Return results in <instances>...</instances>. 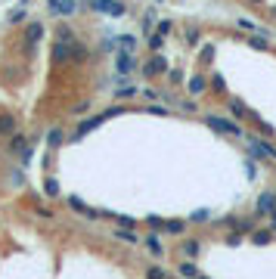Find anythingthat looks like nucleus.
<instances>
[{
    "label": "nucleus",
    "instance_id": "nucleus-1",
    "mask_svg": "<svg viewBox=\"0 0 276 279\" xmlns=\"http://www.w3.org/2000/svg\"><path fill=\"white\" fill-rule=\"evenodd\" d=\"M205 124L217 133H223V137H245L239 128V121H230V118H221V115H205Z\"/></svg>",
    "mask_w": 276,
    "mask_h": 279
},
{
    "label": "nucleus",
    "instance_id": "nucleus-2",
    "mask_svg": "<svg viewBox=\"0 0 276 279\" xmlns=\"http://www.w3.org/2000/svg\"><path fill=\"white\" fill-rule=\"evenodd\" d=\"M115 115H121V109H118V106L106 109L103 115H93V118H87V121H81V124H78V130L72 133V140H81V137H84V133H90L93 128H99V124H103V121H109V118H115Z\"/></svg>",
    "mask_w": 276,
    "mask_h": 279
},
{
    "label": "nucleus",
    "instance_id": "nucleus-3",
    "mask_svg": "<svg viewBox=\"0 0 276 279\" xmlns=\"http://www.w3.org/2000/svg\"><path fill=\"white\" fill-rule=\"evenodd\" d=\"M87 6L93 13L112 16V19H121V16H124V3H121V0H87Z\"/></svg>",
    "mask_w": 276,
    "mask_h": 279
},
{
    "label": "nucleus",
    "instance_id": "nucleus-4",
    "mask_svg": "<svg viewBox=\"0 0 276 279\" xmlns=\"http://www.w3.org/2000/svg\"><path fill=\"white\" fill-rule=\"evenodd\" d=\"M273 208H276V192H273V189L261 192V196H258V202H255V221H258V217H270Z\"/></svg>",
    "mask_w": 276,
    "mask_h": 279
},
{
    "label": "nucleus",
    "instance_id": "nucleus-5",
    "mask_svg": "<svg viewBox=\"0 0 276 279\" xmlns=\"http://www.w3.org/2000/svg\"><path fill=\"white\" fill-rule=\"evenodd\" d=\"M69 208H72V211H78V214L84 217V221H99V217H103V211L90 208L87 202H81L78 196H69Z\"/></svg>",
    "mask_w": 276,
    "mask_h": 279
},
{
    "label": "nucleus",
    "instance_id": "nucleus-6",
    "mask_svg": "<svg viewBox=\"0 0 276 279\" xmlns=\"http://www.w3.org/2000/svg\"><path fill=\"white\" fill-rule=\"evenodd\" d=\"M115 69H118L121 78H124V74H133V72H137V59H133V53L118 50V56H115Z\"/></svg>",
    "mask_w": 276,
    "mask_h": 279
},
{
    "label": "nucleus",
    "instance_id": "nucleus-7",
    "mask_svg": "<svg viewBox=\"0 0 276 279\" xmlns=\"http://www.w3.org/2000/svg\"><path fill=\"white\" fill-rule=\"evenodd\" d=\"M50 10H53V16H72V13H78V0H53V3H47Z\"/></svg>",
    "mask_w": 276,
    "mask_h": 279
},
{
    "label": "nucleus",
    "instance_id": "nucleus-8",
    "mask_svg": "<svg viewBox=\"0 0 276 279\" xmlns=\"http://www.w3.org/2000/svg\"><path fill=\"white\" fill-rule=\"evenodd\" d=\"M165 72H168V62H165L162 56H152V59L143 65V74H146V78H155V74H165Z\"/></svg>",
    "mask_w": 276,
    "mask_h": 279
},
{
    "label": "nucleus",
    "instance_id": "nucleus-9",
    "mask_svg": "<svg viewBox=\"0 0 276 279\" xmlns=\"http://www.w3.org/2000/svg\"><path fill=\"white\" fill-rule=\"evenodd\" d=\"M180 251H183L189 260H196V255L202 251V242H199V239H183V242H180Z\"/></svg>",
    "mask_w": 276,
    "mask_h": 279
},
{
    "label": "nucleus",
    "instance_id": "nucleus-10",
    "mask_svg": "<svg viewBox=\"0 0 276 279\" xmlns=\"http://www.w3.org/2000/svg\"><path fill=\"white\" fill-rule=\"evenodd\" d=\"M140 87H133L130 81H121L118 84V90H115V99H130V96H137Z\"/></svg>",
    "mask_w": 276,
    "mask_h": 279
},
{
    "label": "nucleus",
    "instance_id": "nucleus-11",
    "mask_svg": "<svg viewBox=\"0 0 276 279\" xmlns=\"http://www.w3.org/2000/svg\"><path fill=\"white\" fill-rule=\"evenodd\" d=\"M143 245L149 248V255H155V258H162V255H165V248H162V242H158V236H155V233H149L146 239H143Z\"/></svg>",
    "mask_w": 276,
    "mask_h": 279
},
{
    "label": "nucleus",
    "instance_id": "nucleus-12",
    "mask_svg": "<svg viewBox=\"0 0 276 279\" xmlns=\"http://www.w3.org/2000/svg\"><path fill=\"white\" fill-rule=\"evenodd\" d=\"M112 236H115V239H121V242H128V245H137L140 242V236L133 233V230H128V226H118Z\"/></svg>",
    "mask_w": 276,
    "mask_h": 279
},
{
    "label": "nucleus",
    "instance_id": "nucleus-13",
    "mask_svg": "<svg viewBox=\"0 0 276 279\" xmlns=\"http://www.w3.org/2000/svg\"><path fill=\"white\" fill-rule=\"evenodd\" d=\"M183 230H186V221H165L162 223V233H168V236H180Z\"/></svg>",
    "mask_w": 276,
    "mask_h": 279
},
{
    "label": "nucleus",
    "instance_id": "nucleus-14",
    "mask_svg": "<svg viewBox=\"0 0 276 279\" xmlns=\"http://www.w3.org/2000/svg\"><path fill=\"white\" fill-rule=\"evenodd\" d=\"M186 87H189V93H192V96H199V93H202V90L208 87V81L202 78V74H192V78L186 81Z\"/></svg>",
    "mask_w": 276,
    "mask_h": 279
},
{
    "label": "nucleus",
    "instance_id": "nucleus-15",
    "mask_svg": "<svg viewBox=\"0 0 276 279\" xmlns=\"http://www.w3.org/2000/svg\"><path fill=\"white\" fill-rule=\"evenodd\" d=\"M199 273H202V270L196 267V260H189V258H186V260L180 264V276H183V279H196Z\"/></svg>",
    "mask_w": 276,
    "mask_h": 279
},
{
    "label": "nucleus",
    "instance_id": "nucleus-16",
    "mask_svg": "<svg viewBox=\"0 0 276 279\" xmlns=\"http://www.w3.org/2000/svg\"><path fill=\"white\" fill-rule=\"evenodd\" d=\"M0 133H3V137H13L16 133V118L13 115H0Z\"/></svg>",
    "mask_w": 276,
    "mask_h": 279
},
{
    "label": "nucleus",
    "instance_id": "nucleus-17",
    "mask_svg": "<svg viewBox=\"0 0 276 279\" xmlns=\"http://www.w3.org/2000/svg\"><path fill=\"white\" fill-rule=\"evenodd\" d=\"M252 242H255V245L273 242V230H252Z\"/></svg>",
    "mask_w": 276,
    "mask_h": 279
},
{
    "label": "nucleus",
    "instance_id": "nucleus-18",
    "mask_svg": "<svg viewBox=\"0 0 276 279\" xmlns=\"http://www.w3.org/2000/svg\"><path fill=\"white\" fill-rule=\"evenodd\" d=\"M208 221H211V211L208 208H196L189 214V223H208Z\"/></svg>",
    "mask_w": 276,
    "mask_h": 279
},
{
    "label": "nucleus",
    "instance_id": "nucleus-19",
    "mask_svg": "<svg viewBox=\"0 0 276 279\" xmlns=\"http://www.w3.org/2000/svg\"><path fill=\"white\" fill-rule=\"evenodd\" d=\"M230 112L236 115L239 121H242V118H248V109H245V103H242V99H230Z\"/></svg>",
    "mask_w": 276,
    "mask_h": 279
},
{
    "label": "nucleus",
    "instance_id": "nucleus-20",
    "mask_svg": "<svg viewBox=\"0 0 276 279\" xmlns=\"http://www.w3.org/2000/svg\"><path fill=\"white\" fill-rule=\"evenodd\" d=\"M44 192L50 199H56V196H59V180H56V177H47V180H44Z\"/></svg>",
    "mask_w": 276,
    "mask_h": 279
},
{
    "label": "nucleus",
    "instance_id": "nucleus-21",
    "mask_svg": "<svg viewBox=\"0 0 276 279\" xmlns=\"http://www.w3.org/2000/svg\"><path fill=\"white\" fill-rule=\"evenodd\" d=\"M118 47L124 50V53H133V47H137V37H133V35H121V37H118Z\"/></svg>",
    "mask_w": 276,
    "mask_h": 279
},
{
    "label": "nucleus",
    "instance_id": "nucleus-22",
    "mask_svg": "<svg viewBox=\"0 0 276 279\" xmlns=\"http://www.w3.org/2000/svg\"><path fill=\"white\" fill-rule=\"evenodd\" d=\"M236 25H239V28H245V31H252V35L264 37V28H261V25H255V22H248V19H236Z\"/></svg>",
    "mask_w": 276,
    "mask_h": 279
},
{
    "label": "nucleus",
    "instance_id": "nucleus-23",
    "mask_svg": "<svg viewBox=\"0 0 276 279\" xmlns=\"http://www.w3.org/2000/svg\"><path fill=\"white\" fill-rule=\"evenodd\" d=\"M155 19H158V13H155V10H146V16H143V31H146V35H149V31H152Z\"/></svg>",
    "mask_w": 276,
    "mask_h": 279
},
{
    "label": "nucleus",
    "instance_id": "nucleus-24",
    "mask_svg": "<svg viewBox=\"0 0 276 279\" xmlns=\"http://www.w3.org/2000/svg\"><path fill=\"white\" fill-rule=\"evenodd\" d=\"M146 279H168V273H165L158 264H152V267H146Z\"/></svg>",
    "mask_w": 276,
    "mask_h": 279
},
{
    "label": "nucleus",
    "instance_id": "nucleus-25",
    "mask_svg": "<svg viewBox=\"0 0 276 279\" xmlns=\"http://www.w3.org/2000/svg\"><path fill=\"white\" fill-rule=\"evenodd\" d=\"M28 37H31V40H40V37H44V25H40V22H31V25H28Z\"/></svg>",
    "mask_w": 276,
    "mask_h": 279
},
{
    "label": "nucleus",
    "instance_id": "nucleus-26",
    "mask_svg": "<svg viewBox=\"0 0 276 279\" xmlns=\"http://www.w3.org/2000/svg\"><path fill=\"white\" fill-rule=\"evenodd\" d=\"M25 149V137H22V133H13V137H10V152H22Z\"/></svg>",
    "mask_w": 276,
    "mask_h": 279
},
{
    "label": "nucleus",
    "instance_id": "nucleus-27",
    "mask_svg": "<svg viewBox=\"0 0 276 279\" xmlns=\"http://www.w3.org/2000/svg\"><path fill=\"white\" fill-rule=\"evenodd\" d=\"M115 221H118V226H128V230H133V226H137V221H133V217H128V214H112Z\"/></svg>",
    "mask_w": 276,
    "mask_h": 279
},
{
    "label": "nucleus",
    "instance_id": "nucleus-28",
    "mask_svg": "<svg viewBox=\"0 0 276 279\" xmlns=\"http://www.w3.org/2000/svg\"><path fill=\"white\" fill-rule=\"evenodd\" d=\"M248 44H252L255 50H270V44H267V37H261V35H255V37H248Z\"/></svg>",
    "mask_w": 276,
    "mask_h": 279
},
{
    "label": "nucleus",
    "instance_id": "nucleus-29",
    "mask_svg": "<svg viewBox=\"0 0 276 279\" xmlns=\"http://www.w3.org/2000/svg\"><path fill=\"white\" fill-rule=\"evenodd\" d=\"M47 143H50V146H59V143H62V130H59V128H53V130L47 133Z\"/></svg>",
    "mask_w": 276,
    "mask_h": 279
},
{
    "label": "nucleus",
    "instance_id": "nucleus-30",
    "mask_svg": "<svg viewBox=\"0 0 276 279\" xmlns=\"http://www.w3.org/2000/svg\"><path fill=\"white\" fill-rule=\"evenodd\" d=\"M149 47H152L155 53H158V50L165 47V35H149Z\"/></svg>",
    "mask_w": 276,
    "mask_h": 279
},
{
    "label": "nucleus",
    "instance_id": "nucleus-31",
    "mask_svg": "<svg viewBox=\"0 0 276 279\" xmlns=\"http://www.w3.org/2000/svg\"><path fill=\"white\" fill-rule=\"evenodd\" d=\"M146 223H149V230H162V223H165V221H162L158 214H149V217H146Z\"/></svg>",
    "mask_w": 276,
    "mask_h": 279
},
{
    "label": "nucleus",
    "instance_id": "nucleus-32",
    "mask_svg": "<svg viewBox=\"0 0 276 279\" xmlns=\"http://www.w3.org/2000/svg\"><path fill=\"white\" fill-rule=\"evenodd\" d=\"M171 19H162V22H158V31H155V35H168V31H171Z\"/></svg>",
    "mask_w": 276,
    "mask_h": 279
},
{
    "label": "nucleus",
    "instance_id": "nucleus-33",
    "mask_svg": "<svg viewBox=\"0 0 276 279\" xmlns=\"http://www.w3.org/2000/svg\"><path fill=\"white\" fill-rule=\"evenodd\" d=\"M25 19V10H22V6H16V10L10 13V22H22Z\"/></svg>",
    "mask_w": 276,
    "mask_h": 279
},
{
    "label": "nucleus",
    "instance_id": "nucleus-34",
    "mask_svg": "<svg viewBox=\"0 0 276 279\" xmlns=\"http://www.w3.org/2000/svg\"><path fill=\"white\" fill-rule=\"evenodd\" d=\"M168 78H171L174 84H180V81H183V72H180V69H168Z\"/></svg>",
    "mask_w": 276,
    "mask_h": 279
},
{
    "label": "nucleus",
    "instance_id": "nucleus-35",
    "mask_svg": "<svg viewBox=\"0 0 276 279\" xmlns=\"http://www.w3.org/2000/svg\"><path fill=\"white\" fill-rule=\"evenodd\" d=\"M255 165H258L255 158H248V162H245V174H248V177H255V174H258V167H255Z\"/></svg>",
    "mask_w": 276,
    "mask_h": 279
},
{
    "label": "nucleus",
    "instance_id": "nucleus-36",
    "mask_svg": "<svg viewBox=\"0 0 276 279\" xmlns=\"http://www.w3.org/2000/svg\"><path fill=\"white\" fill-rule=\"evenodd\" d=\"M143 93H146V99H149V103H155V99L162 96V93H158V90H152V87H149V90H143Z\"/></svg>",
    "mask_w": 276,
    "mask_h": 279
},
{
    "label": "nucleus",
    "instance_id": "nucleus-37",
    "mask_svg": "<svg viewBox=\"0 0 276 279\" xmlns=\"http://www.w3.org/2000/svg\"><path fill=\"white\" fill-rule=\"evenodd\" d=\"M149 112H152V115H168V109H165V106H149Z\"/></svg>",
    "mask_w": 276,
    "mask_h": 279
},
{
    "label": "nucleus",
    "instance_id": "nucleus-38",
    "mask_svg": "<svg viewBox=\"0 0 276 279\" xmlns=\"http://www.w3.org/2000/svg\"><path fill=\"white\" fill-rule=\"evenodd\" d=\"M186 37H189V44H196V40H199V31H196V28H189V31H186Z\"/></svg>",
    "mask_w": 276,
    "mask_h": 279
},
{
    "label": "nucleus",
    "instance_id": "nucleus-39",
    "mask_svg": "<svg viewBox=\"0 0 276 279\" xmlns=\"http://www.w3.org/2000/svg\"><path fill=\"white\" fill-rule=\"evenodd\" d=\"M37 214H40V217H53V211L44 208V205H37Z\"/></svg>",
    "mask_w": 276,
    "mask_h": 279
},
{
    "label": "nucleus",
    "instance_id": "nucleus-40",
    "mask_svg": "<svg viewBox=\"0 0 276 279\" xmlns=\"http://www.w3.org/2000/svg\"><path fill=\"white\" fill-rule=\"evenodd\" d=\"M196 279H211V276H205V273H199V276H196Z\"/></svg>",
    "mask_w": 276,
    "mask_h": 279
},
{
    "label": "nucleus",
    "instance_id": "nucleus-41",
    "mask_svg": "<svg viewBox=\"0 0 276 279\" xmlns=\"http://www.w3.org/2000/svg\"><path fill=\"white\" fill-rule=\"evenodd\" d=\"M155 3H162V0H155Z\"/></svg>",
    "mask_w": 276,
    "mask_h": 279
},
{
    "label": "nucleus",
    "instance_id": "nucleus-42",
    "mask_svg": "<svg viewBox=\"0 0 276 279\" xmlns=\"http://www.w3.org/2000/svg\"><path fill=\"white\" fill-rule=\"evenodd\" d=\"M47 3H53V0H47Z\"/></svg>",
    "mask_w": 276,
    "mask_h": 279
},
{
    "label": "nucleus",
    "instance_id": "nucleus-43",
    "mask_svg": "<svg viewBox=\"0 0 276 279\" xmlns=\"http://www.w3.org/2000/svg\"><path fill=\"white\" fill-rule=\"evenodd\" d=\"M255 3H258V0H255Z\"/></svg>",
    "mask_w": 276,
    "mask_h": 279
}]
</instances>
